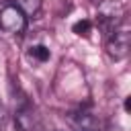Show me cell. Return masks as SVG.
<instances>
[{
  "label": "cell",
  "mask_w": 131,
  "mask_h": 131,
  "mask_svg": "<svg viewBox=\"0 0 131 131\" xmlns=\"http://www.w3.org/2000/svg\"><path fill=\"white\" fill-rule=\"evenodd\" d=\"M0 29L10 35H18L27 29V16L14 4H8L0 10Z\"/></svg>",
  "instance_id": "obj_2"
},
{
  "label": "cell",
  "mask_w": 131,
  "mask_h": 131,
  "mask_svg": "<svg viewBox=\"0 0 131 131\" xmlns=\"http://www.w3.org/2000/svg\"><path fill=\"white\" fill-rule=\"evenodd\" d=\"M72 31H74L76 35H80V37H88V35H90V31H92V23H90L88 18H82V20L74 23Z\"/></svg>",
  "instance_id": "obj_7"
},
{
  "label": "cell",
  "mask_w": 131,
  "mask_h": 131,
  "mask_svg": "<svg viewBox=\"0 0 131 131\" xmlns=\"http://www.w3.org/2000/svg\"><path fill=\"white\" fill-rule=\"evenodd\" d=\"M41 4L43 0H16V8L25 14V16H35L39 10H41Z\"/></svg>",
  "instance_id": "obj_5"
},
{
  "label": "cell",
  "mask_w": 131,
  "mask_h": 131,
  "mask_svg": "<svg viewBox=\"0 0 131 131\" xmlns=\"http://www.w3.org/2000/svg\"><path fill=\"white\" fill-rule=\"evenodd\" d=\"M129 45H131V31H129V25L123 20L106 37V53L111 59H123L129 53Z\"/></svg>",
  "instance_id": "obj_1"
},
{
  "label": "cell",
  "mask_w": 131,
  "mask_h": 131,
  "mask_svg": "<svg viewBox=\"0 0 131 131\" xmlns=\"http://www.w3.org/2000/svg\"><path fill=\"white\" fill-rule=\"evenodd\" d=\"M29 57L35 59V61H39V63H43V61H47L51 57V53H49V49L45 45H33L29 49Z\"/></svg>",
  "instance_id": "obj_6"
},
{
  "label": "cell",
  "mask_w": 131,
  "mask_h": 131,
  "mask_svg": "<svg viewBox=\"0 0 131 131\" xmlns=\"http://www.w3.org/2000/svg\"><path fill=\"white\" fill-rule=\"evenodd\" d=\"M129 108H131V98H127V100H125V111H129Z\"/></svg>",
  "instance_id": "obj_8"
},
{
  "label": "cell",
  "mask_w": 131,
  "mask_h": 131,
  "mask_svg": "<svg viewBox=\"0 0 131 131\" xmlns=\"http://www.w3.org/2000/svg\"><path fill=\"white\" fill-rule=\"evenodd\" d=\"M14 127H16V131H39L41 129V117L37 115V111L29 102H25L14 113Z\"/></svg>",
  "instance_id": "obj_3"
},
{
  "label": "cell",
  "mask_w": 131,
  "mask_h": 131,
  "mask_svg": "<svg viewBox=\"0 0 131 131\" xmlns=\"http://www.w3.org/2000/svg\"><path fill=\"white\" fill-rule=\"evenodd\" d=\"M68 121L76 131H100V121L86 108H78V111L70 113Z\"/></svg>",
  "instance_id": "obj_4"
}]
</instances>
